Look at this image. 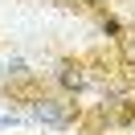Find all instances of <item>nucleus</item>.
Listing matches in <instances>:
<instances>
[{
    "label": "nucleus",
    "mask_w": 135,
    "mask_h": 135,
    "mask_svg": "<svg viewBox=\"0 0 135 135\" xmlns=\"http://www.w3.org/2000/svg\"><path fill=\"white\" fill-rule=\"evenodd\" d=\"M127 4H131V0H127Z\"/></svg>",
    "instance_id": "obj_5"
},
{
    "label": "nucleus",
    "mask_w": 135,
    "mask_h": 135,
    "mask_svg": "<svg viewBox=\"0 0 135 135\" xmlns=\"http://www.w3.org/2000/svg\"><path fill=\"white\" fill-rule=\"evenodd\" d=\"M49 86H53L57 94H70V98H78V94L90 90V78H86L82 53H61V57L49 66Z\"/></svg>",
    "instance_id": "obj_2"
},
{
    "label": "nucleus",
    "mask_w": 135,
    "mask_h": 135,
    "mask_svg": "<svg viewBox=\"0 0 135 135\" xmlns=\"http://www.w3.org/2000/svg\"><path fill=\"white\" fill-rule=\"evenodd\" d=\"M21 115H25V123H41V127H53V131H74L78 123H82V102L70 98V94H57L49 86L45 94H37V98H29L25 107H21Z\"/></svg>",
    "instance_id": "obj_1"
},
{
    "label": "nucleus",
    "mask_w": 135,
    "mask_h": 135,
    "mask_svg": "<svg viewBox=\"0 0 135 135\" xmlns=\"http://www.w3.org/2000/svg\"><path fill=\"white\" fill-rule=\"evenodd\" d=\"M131 25H135V0H131Z\"/></svg>",
    "instance_id": "obj_4"
},
{
    "label": "nucleus",
    "mask_w": 135,
    "mask_h": 135,
    "mask_svg": "<svg viewBox=\"0 0 135 135\" xmlns=\"http://www.w3.org/2000/svg\"><path fill=\"white\" fill-rule=\"evenodd\" d=\"M8 86V57H0V90Z\"/></svg>",
    "instance_id": "obj_3"
}]
</instances>
